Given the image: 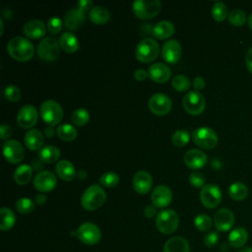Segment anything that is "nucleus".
I'll use <instances>...</instances> for the list:
<instances>
[{
	"label": "nucleus",
	"instance_id": "f257e3e1",
	"mask_svg": "<svg viewBox=\"0 0 252 252\" xmlns=\"http://www.w3.org/2000/svg\"><path fill=\"white\" fill-rule=\"evenodd\" d=\"M7 50L11 57L18 61H29L32 58L34 47L32 41L23 36H16L9 40Z\"/></svg>",
	"mask_w": 252,
	"mask_h": 252
},
{
	"label": "nucleus",
	"instance_id": "f03ea898",
	"mask_svg": "<svg viewBox=\"0 0 252 252\" xmlns=\"http://www.w3.org/2000/svg\"><path fill=\"white\" fill-rule=\"evenodd\" d=\"M105 191L97 184L89 186L81 197V205L87 211H94L105 202Z\"/></svg>",
	"mask_w": 252,
	"mask_h": 252
},
{
	"label": "nucleus",
	"instance_id": "7ed1b4c3",
	"mask_svg": "<svg viewBox=\"0 0 252 252\" xmlns=\"http://www.w3.org/2000/svg\"><path fill=\"white\" fill-rule=\"evenodd\" d=\"M158 43L151 37H145L140 40L135 49V56L142 63H149L154 61L158 57Z\"/></svg>",
	"mask_w": 252,
	"mask_h": 252
},
{
	"label": "nucleus",
	"instance_id": "20e7f679",
	"mask_svg": "<svg viewBox=\"0 0 252 252\" xmlns=\"http://www.w3.org/2000/svg\"><path fill=\"white\" fill-rule=\"evenodd\" d=\"M40 117L49 126L57 125L63 118V108L53 99H47L40 105Z\"/></svg>",
	"mask_w": 252,
	"mask_h": 252
},
{
	"label": "nucleus",
	"instance_id": "39448f33",
	"mask_svg": "<svg viewBox=\"0 0 252 252\" xmlns=\"http://www.w3.org/2000/svg\"><path fill=\"white\" fill-rule=\"evenodd\" d=\"M179 224V217L173 210L165 209L160 211L156 218V226L163 234L174 232Z\"/></svg>",
	"mask_w": 252,
	"mask_h": 252
},
{
	"label": "nucleus",
	"instance_id": "423d86ee",
	"mask_svg": "<svg viewBox=\"0 0 252 252\" xmlns=\"http://www.w3.org/2000/svg\"><path fill=\"white\" fill-rule=\"evenodd\" d=\"M59 41L51 36H45L37 44V55L43 61H54L60 54Z\"/></svg>",
	"mask_w": 252,
	"mask_h": 252
},
{
	"label": "nucleus",
	"instance_id": "0eeeda50",
	"mask_svg": "<svg viewBox=\"0 0 252 252\" xmlns=\"http://www.w3.org/2000/svg\"><path fill=\"white\" fill-rule=\"evenodd\" d=\"M192 139L195 145L204 150L214 149L219 141L217 133L209 127H200L193 131Z\"/></svg>",
	"mask_w": 252,
	"mask_h": 252
},
{
	"label": "nucleus",
	"instance_id": "6e6552de",
	"mask_svg": "<svg viewBox=\"0 0 252 252\" xmlns=\"http://www.w3.org/2000/svg\"><path fill=\"white\" fill-rule=\"evenodd\" d=\"M160 6L161 5L158 0H136L132 4V9L137 18L149 20L158 14Z\"/></svg>",
	"mask_w": 252,
	"mask_h": 252
},
{
	"label": "nucleus",
	"instance_id": "1a4fd4ad",
	"mask_svg": "<svg viewBox=\"0 0 252 252\" xmlns=\"http://www.w3.org/2000/svg\"><path fill=\"white\" fill-rule=\"evenodd\" d=\"M182 105L187 113L191 115H199L205 110L206 100L201 93L197 91H189L183 97Z\"/></svg>",
	"mask_w": 252,
	"mask_h": 252
},
{
	"label": "nucleus",
	"instance_id": "9d476101",
	"mask_svg": "<svg viewBox=\"0 0 252 252\" xmlns=\"http://www.w3.org/2000/svg\"><path fill=\"white\" fill-rule=\"evenodd\" d=\"M76 235L79 240L87 245H94L99 242L101 239L100 228L93 222H84L82 223L77 231Z\"/></svg>",
	"mask_w": 252,
	"mask_h": 252
},
{
	"label": "nucleus",
	"instance_id": "9b49d317",
	"mask_svg": "<svg viewBox=\"0 0 252 252\" xmlns=\"http://www.w3.org/2000/svg\"><path fill=\"white\" fill-rule=\"evenodd\" d=\"M221 191L216 184H206L200 192L201 203L208 209H214L221 202Z\"/></svg>",
	"mask_w": 252,
	"mask_h": 252
},
{
	"label": "nucleus",
	"instance_id": "f8f14e48",
	"mask_svg": "<svg viewBox=\"0 0 252 252\" xmlns=\"http://www.w3.org/2000/svg\"><path fill=\"white\" fill-rule=\"evenodd\" d=\"M148 106L154 114L162 116L167 114L171 110L172 102L171 99L166 94L162 93H158L154 94L150 97Z\"/></svg>",
	"mask_w": 252,
	"mask_h": 252
},
{
	"label": "nucleus",
	"instance_id": "ddd939ff",
	"mask_svg": "<svg viewBox=\"0 0 252 252\" xmlns=\"http://www.w3.org/2000/svg\"><path fill=\"white\" fill-rule=\"evenodd\" d=\"M3 155L10 163H19L25 157L24 147L18 140H8L3 145Z\"/></svg>",
	"mask_w": 252,
	"mask_h": 252
},
{
	"label": "nucleus",
	"instance_id": "4468645a",
	"mask_svg": "<svg viewBox=\"0 0 252 252\" xmlns=\"http://www.w3.org/2000/svg\"><path fill=\"white\" fill-rule=\"evenodd\" d=\"M38 119V112L33 105L27 104L20 108L17 115V122L21 128L29 129L33 127Z\"/></svg>",
	"mask_w": 252,
	"mask_h": 252
},
{
	"label": "nucleus",
	"instance_id": "2eb2a0df",
	"mask_svg": "<svg viewBox=\"0 0 252 252\" xmlns=\"http://www.w3.org/2000/svg\"><path fill=\"white\" fill-rule=\"evenodd\" d=\"M33 185L39 192H50L56 187L57 178L49 170L39 171L33 178Z\"/></svg>",
	"mask_w": 252,
	"mask_h": 252
},
{
	"label": "nucleus",
	"instance_id": "dca6fc26",
	"mask_svg": "<svg viewBox=\"0 0 252 252\" xmlns=\"http://www.w3.org/2000/svg\"><path fill=\"white\" fill-rule=\"evenodd\" d=\"M182 55L181 44L175 39L166 40L161 47V56L169 64L177 63Z\"/></svg>",
	"mask_w": 252,
	"mask_h": 252
},
{
	"label": "nucleus",
	"instance_id": "f3484780",
	"mask_svg": "<svg viewBox=\"0 0 252 252\" xmlns=\"http://www.w3.org/2000/svg\"><path fill=\"white\" fill-rule=\"evenodd\" d=\"M214 224L218 231H228L234 224V215L229 209L223 208L219 210L214 217Z\"/></svg>",
	"mask_w": 252,
	"mask_h": 252
},
{
	"label": "nucleus",
	"instance_id": "a211bd4d",
	"mask_svg": "<svg viewBox=\"0 0 252 252\" xmlns=\"http://www.w3.org/2000/svg\"><path fill=\"white\" fill-rule=\"evenodd\" d=\"M151 200L156 208H165L172 201V192L165 185H158L151 194Z\"/></svg>",
	"mask_w": 252,
	"mask_h": 252
},
{
	"label": "nucleus",
	"instance_id": "6ab92c4d",
	"mask_svg": "<svg viewBox=\"0 0 252 252\" xmlns=\"http://www.w3.org/2000/svg\"><path fill=\"white\" fill-rule=\"evenodd\" d=\"M148 77L158 84H162L167 82L171 77V70L170 68L161 62L153 63L150 65L148 69Z\"/></svg>",
	"mask_w": 252,
	"mask_h": 252
},
{
	"label": "nucleus",
	"instance_id": "aec40b11",
	"mask_svg": "<svg viewBox=\"0 0 252 252\" xmlns=\"http://www.w3.org/2000/svg\"><path fill=\"white\" fill-rule=\"evenodd\" d=\"M207 155L197 149H191L184 155V162L191 169H201L207 164Z\"/></svg>",
	"mask_w": 252,
	"mask_h": 252
},
{
	"label": "nucleus",
	"instance_id": "412c9836",
	"mask_svg": "<svg viewBox=\"0 0 252 252\" xmlns=\"http://www.w3.org/2000/svg\"><path fill=\"white\" fill-rule=\"evenodd\" d=\"M153 186V177L146 170H139L133 176V188L139 194H147Z\"/></svg>",
	"mask_w": 252,
	"mask_h": 252
},
{
	"label": "nucleus",
	"instance_id": "4be33fe9",
	"mask_svg": "<svg viewBox=\"0 0 252 252\" xmlns=\"http://www.w3.org/2000/svg\"><path fill=\"white\" fill-rule=\"evenodd\" d=\"M85 22V12L78 8L70 9L64 16V26L71 31L77 30L83 26Z\"/></svg>",
	"mask_w": 252,
	"mask_h": 252
},
{
	"label": "nucleus",
	"instance_id": "5701e85b",
	"mask_svg": "<svg viewBox=\"0 0 252 252\" xmlns=\"http://www.w3.org/2000/svg\"><path fill=\"white\" fill-rule=\"evenodd\" d=\"M46 27L42 21L31 20L27 22L23 27V32L25 35L32 39H37L45 34Z\"/></svg>",
	"mask_w": 252,
	"mask_h": 252
},
{
	"label": "nucleus",
	"instance_id": "b1692460",
	"mask_svg": "<svg viewBox=\"0 0 252 252\" xmlns=\"http://www.w3.org/2000/svg\"><path fill=\"white\" fill-rule=\"evenodd\" d=\"M174 32H175L174 25L170 21H166V20L157 23L152 30L153 35L158 39L168 38L174 33Z\"/></svg>",
	"mask_w": 252,
	"mask_h": 252
},
{
	"label": "nucleus",
	"instance_id": "393cba45",
	"mask_svg": "<svg viewBox=\"0 0 252 252\" xmlns=\"http://www.w3.org/2000/svg\"><path fill=\"white\" fill-rule=\"evenodd\" d=\"M56 174L64 181H72L76 176V169L73 163L67 159H62L55 165Z\"/></svg>",
	"mask_w": 252,
	"mask_h": 252
},
{
	"label": "nucleus",
	"instance_id": "a878e982",
	"mask_svg": "<svg viewBox=\"0 0 252 252\" xmlns=\"http://www.w3.org/2000/svg\"><path fill=\"white\" fill-rule=\"evenodd\" d=\"M190 247L188 241L181 236H173L169 238L163 245V252H189Z\"/></svg>",
	"mask_w": 252,
	"mask_h": 252
},
{
	"label": "nucleus",
	"instance_id": "bb28decb",
	"mask_svg": "<svg viewBox=\"0 0 252 252\" xmlns=\"http://www.w3.org/2000/svg\"><path fill=\"white\" fill-rule=\"evenodd\" d=\"M24 142H25L26 147L29 150L37 151L42 148L43 136L39 130L31 129L26 133V135L24 137Z\"/></svg>",
	"mask_w": 252,
	"mask_h": 252
},
{
	"label": "nucleus",
	"instance_id": "cd10ccee",
	"mask_svg": "<svg viewBox=\"0 0 252 252\" xmlns=\"http://www.w3.org/2000/svg\"><path fill=\"white\" fill-rule=\"evenodd\" d=\"M59 44H60V47L67 53L76 52L79 49V45H80L77 36L70 32H63L60 35Z\"/></svg>",
	"mask_w": 252,
	"mask_h": 252
},
{
	"label": "nucleus",
	"instance_id": "c85d7f7f",
	"mask_svg": "<svg viewBox=\"0 0 252 252\" xmlns=\"http://www.w3.org/2000/svg\"><path fill=\"white\" fill-rule=\"evenodd\" d=\"M248 240V232L244 227H236L232 229L228 235V243L233 248H241Z\"/></svg>",
	"mask_w": 252,
	"mask_h": 252
},
{
	"label": "nucleus",
	"instance_id": "c756f323",
	"mask_svg": "<svg viewBox=\"0 0 252 252\" xmlns=\"http://www.w3.org/2000/svg\"><path fill=\"white\" fill-rule=\"evenodd\" d=\"M61 156L60 150L51 145H47L42 147L38 152V158L45 163H53L59 159Z\"/></svg>",
	"mask_w": 252,
	"mask_h": 252
},
{
	"label": "nucleus",
	"instance_id": "7c9ffc66",
	"mask_svg": "<svg viewBox=\"0 0 252 252\" xmlns=\"http://www.w3.org/2000/svg\"><path fill=\"white\" fill-rule=\"evenodd\" d=\"M32 175V167L27 163L19 165L14 171V181L19 185H26L30 182Z\"/></svg>",
	"mask_w": 252,
	"mask_h": 252
},
{
	"label": "nucleus",
	"instance_id": "2f4dec72",
	"mask_svg": "<svg viewBox=\"0 0 252 252\" xmlns=\"http://www.w3.org/2000/svg\"><path fill=\"white\" fill-rule=\"evenodd\" d=\"M90 20L96 25H104L110 19L109 11L102 6H94L91 9L89 14Z\"/></svg>",
	"mask_w": 252,
	"mask_h": 252
},
{
	"label": "nucleus",
	"instance_id": "473e14b6",
	"mask_svg": "<svg viewBox=\"0 0 252 252\" xmlns=\"http://www.w3.org/2000/svg\"><path fill=\"white\" fill-rule=\"evenodd\" d=\"M249 194L248 187L242 182H234L228 187V195L234 201H242Z\"/></svg>",
	"mask_w": 252,
	"mask_h": 252
},
{
	"label": "nucleus",
	"instance_id": "72a5a7b5",
	"mask_svg": "<svg viewBox=\"0 0 252 252\" xmlns=\"http://www.w3.org/2000/svg\"><path fill=\"white\" fill-rule=\"evenodd\" d=\"M16 222V216L14 212L6 207L0 210V229L3 231L11 229Z\"/></svg>",
	"mask_w": 252,
	"mask_h": 252
},
{
	"label": "nucleus",
	"instance_id": "f704fd0d",
	"mask_svg": "<svg viewBox=\"0 0 252 252\" xmlns=\"http://www.w3.org/2000/svg\"><path fill=\"white\" fill-rule=\"evenodd\" d=\"M56 135L58 136L59 139L65 141V142H71L77 138L78 131L71 124L65 123V124L59 125L56 128Z\"/></svg>",
	"mask_w": 252,
	"mask_h": 252
},
{
	"label": "nucleus",
	"instance_id": "c9c22d12",
	"mask_svg": "<svg viewBox=\"0 0 252 252\" xmlns=\"http://www.w3.org/2000/svg\"><path fill=\"white\" fill-rule=\"evenodd\" d=\"M89 119H90V113L85 108H77L73 111L71 115L72 123L78 127H82L86 125L89 122Z\"/></svg>",
	"mask_w": 252,
	"mask_h": 252
},
{
	"label": "nucleus",
	"instance_id": "e433bc0d",
	"mask_svg": "<svg viewBox=\"0 0 252 252\" xmlns=\"http://www.w3.org/2000/svg\"><path fill=\"white\" fill-rule=\"evenodd\" d=\"M227 7L222 2H216L212 7V17L217 22H223L228 17Z\"/></svg>",
	"mask_w": 252,
	"mask_h": 252
},
{
	"label": "nucleus",
	"instance_id": "4c0bfd02",
	"mask_svg": "<svg viewBox=\"0 0 252 252\" xmlns=\"http://www.w3.org/2000/svg\"><path fill=\"white\" fill-rule=\"evenodd\" d=\"M228 22L234 27H242L247 22L246 14L240 9H233L228 14Z\"/></svg>",
	"mask_w": 252,
	"mask_h": 252
},
{
	"label": "nucleus",
	"instance_id": "58836bf2",
	"mask_svg": "<svg viewBox=\"0 0 252 252\" xmlns=\"http://www.w3.org/2000/svg\"><path fill=\"white\" fill-rule=\"evenodd\" d=\"M190 85V80L184 75H176L171 79V86L177 92L188 91Z\"/></svg>",
	"mask_w": 252,
	"mask_h": 252
},
{
	"label": "nucleus",
	"instance_id": "ea45409f",
	"mask_svg": "<svg viewBox=\"0 0 252 252\" xmlns=\"http://www.w3.org/2000/svg\"><path fill=\"white\" fill-rule=\"evenodd\" d=\"M194 225L200 231H208L213 225V221L208 215L200 214L194 219Z\"/></svg>",
	"mask_w": 252,
	"mask_h": 252
},
{
	"label": "nucleus",
	"instance_id": "a19ab883",
	"mask_svg": "<svg viewBox=\"0 0 252 252\" xmlns=\"http://www.w3.org/2000/svg\"><path fill=\"white\" fill-rule=\"evenodd\" d=\"M189 140H190V134L188 131H186L184 129L177 130L176 132L173 133V135L171 137L172 144L178 148H181V147H184L185 145H187Z\"/></svg>",
	"mask_w": 252,
	"mask_h": 252
},
{
	"label": "nucleus",
	"instance_id": "79ce46f5",
	"mask_svg": "<svg viewBox=\"0 0 252 252\" xmlns=\"http://www.w3.org/2000/svg\"><path fill=\"white\" fill-rule=\"evenodd\" d=\"M16 210L20 214L28 215L31 214L34 210V203L30 198H20L17 200L16 204Z\"/></svg>",
	"mask_w": 252,
	"mask_h": 252
},
{
	"label": "nucleus",
	"instance_id": "37998d69",
	"mask_svg": "<svg viewBox=\"0 0 252 252\" xmlns=\"http://www.w3.org/2000/svg\"><path fill=\"white\" fill-rule=\"evenodd\" d=\"M119 176L117 173L112 172V171H108L103 173L100 177H99V183L107 188H112L115 187L118 183H119Z\"/></svg>",
	"mask_w": 252,
	"mask_h": 252
},
{
	"label": "nucleus",
	"instance_id": "c03bdc74",
	"mask_svg": "<svg viewBox=\"0 0 252 252\" xmlns=\"http://www.w3.org/2000/svg\"><path fill=\"white\" fill-rule=\"evenodd\" d=\"M4 94L5 97L12 102H16L21 98V91L17 86L14 85L7 86L4 90Z\"/></svg>",
	"mask_w": 252,
	"mask_h": 252
},
{
	"label": "nucleus",
	"instance_id": "a18cd8bd",
	"mask_svg": "<svg viewBox=\"0 0 252 252\" xmlns=\"http://www.w3.org/2000/svg\"><path fill=\"white\" fill-rule=\"evenodd\" d=\"M188 180L190 182V184L193 186V187H196V188H203L205 186V182H206V177L201 173V172H198V171H194V172H191L189 177H188Z\"/></svg>",
	"mask_w": 252,
	"mask_h": 252
},
{
	"label": "nucleus",
	"instance_id": "49530a36",
	"mask_svg": "<svg viewBox=\"0 0 252 252\" xmlns=\"http://www.w3.org/2000/svg\"><path fill=\"white\" fill-rule=\"evenodd\" d=\"M63 27V22L58 17H51L47 21V30L51 33H58Z\"/></svg>",
	"mask_w": 252,
	"mask_h": 252
},
{
	"label": "nucleus",
	"instance_id": "de8ad7c7",
	"mask_svg": "<svg viewBox=\"0 0 252 252\" xmlns=\"http://www.w3.org/2000/svg\"><path fill=\"white\" fill-rule=\"evenodd\" d=\"M219 239H220V235L217 231H210L205 235L204 243L207 247L212 248L217 245V243L219 242Z\"/></svg>",
	"mask_w": 252,
	"mask_h": 252
},
{
	"label": "nucleus",
	"instance_id": "09e8293b",
	"mask_svg": "<svg viewBox=\"0 0 252 252\" xmlns=\"http://www.w3.org/2000/svg\"><path fill=\"white\" fill-rule=\"evenodd\" d=\"M12 128L7 124H2L0 127V137L2 140H7L12 136Z\"/></svg>",
	"mask_w": 252,
	"mask_h": 252
},
{
	"label": "nucleus",
	"instance_id": "8fccbe9b",
	"mask_svg": "<svg viewBox=\"0 0 252 252\" xmlns=\"http://www.w3.org/2000/svg\"><path fill=\"white\" fill-rule=\"evenodd\" d=\"M92 6H93V1L91 0H80L77 2V8L83 12L88 11L90 8H92Z\"/></svg>",
	"mask_w": 252,
	"mask_h": 252
},
{
	"label": "nucleus",
	"instance_id": "3c124183",
	"mask_svg": "<svg viewBox=\"0 0 252 252\" xmlns=\"http://www.w3.org/2000/svg\"><path fill=\"white\" fill-rule=\"evenodd\" d=\"M206 86V82L202 77H196L193 81V87L195 89V91L199 92L201 90H203Z\"/></svg>",
	"mask_w": 252,
	"mask_h": 252
},
{
	"label": "nucleus",
	"instance_id": "603ef678",
	"mask_svg": "<svg viewBox=\"0 0 252 252\" xmlns=\"http://www.w3.org/2000/svg\"><path fill=\"white\" fill-rule=\"evenodd\" d=\"M156 214H157V208H156L154 205H147V206L145 207V209H144V215H145L147 218L151 219V218H153Z\"/></svg>",
	"mask_w": 252,
	"mask_h": 252
},
{
	"label": "nucleus",
	"instance_id": "864d4df0",
	"mask_svg": "<svg viewBox=\"0 0 252 252\" xmlns=\"http://www.w3.org/2000/svg\"><path fill=\"white\" fill-rule=\"evenodd\" d=\"M134 78L137 80V81H144L147 77H148V72L145 71L144 69H137L134 74H133Z\"/></svg>",
	"mask_w": 252,
	"mask_h": 252
},
{
	"label": "nucleus",
	"instance_id": "5fc2aeb1",
	"mask_svg": "<svg viewBox=\"0 0 252 252\" xmlns=\"http://www.w3.org/2000/svg\"><path fill=\"white\" fill-rule=\"evenodd\" d=\"M245 63L248 71L252 74V47L247 51L245 56Z\"/></svg>",
	"mask_w": 252,
	"mask_h": 252
},
{
	"label": "nucleus",
	"instance_id": "6e6d98bb",
	"mask_svg": "<svg viewBox=\"0 0 252 252\" xmlns=\"http://www.w3.org/2000/svg\"><path fill=\"white\" fill-rule=\"evenodd\" d=\"M46 196L45 195H43V194H38V195H36L35 196V199H34V202L37 204V205H39V206H41V205H43L45 202H46Z\"/></svg>",
	"mask_w": 252,
	"mask_h": 252
},
{
	"label": "nucleus",
	"instance_id": "4d7b16f0",
	"mask_svg": "<svg viewBox=\"0 0 252 252\" xmlns=\"http://www.w3.org/2000/svg\"><path fill=\"white\" fill-rule=\"evenodd\" d=\"M44 134L47 138H51L53 135H54V129L52 126H47L45 129H44Z\"/></svg>",
	"mask_w": 252,
	"mask_h": 252
},
{
	"label": "nucleus",
	"instance_id": "13d9d810",
	"mask_svg": "<svg viewBox=\"0 0 252 252\" xmlns=\"http://www.w3.org/2000/svg\"><path fill=\"white\" fill-rule=\"evenodd\" d=\"M78 177H79L80 179H85V178L87 177V173H86V171H85V170H83V169L79 170V172H78Z\"/></svg>",
	"mask_w": 252,
	"mask_h": 252
},
{
	"label": "nucleus",
	"instance_id": "bf43d9fd",
	"mask_svg": "<svg viewBox=\"0 0 252 252\" xmlns=\"http://www.w3.org/2000/svg\"><path fill=\"white\" fill-rule=\"evenodd\" d=\"M238 252H252V247L250 246H243L239 249Z\"/></svg>",
	"mask_w": 252,
	"mask_h": 252
},
{
	"label": "nucleus",
	"instance_id": "052dcab7",
	"mask_svg": "<svg viewBox=\"0 0 252 252\" xmlns=\"http://www.w3.org/2000/svg\"><path fill=\"white\" fill-rule=\"evenodd\" d=\"M248 26H249L250 30L252 31V13H251L250 16L248 17Z\"/></svg>",
	"mask_w": 252,
	"mask_h": 252
},
{
	"label": "nucleus",
	"instance_id": "680f3d73",
	"mask_svg": "<svg viewBox=\"0 0 252 252\" xmlns=\"http://www.w3.org/2000/svg\"><path fill=\"white\" fill-rule=\"evenodd\" d=\"M0 26H1V32H0V34L3 33V31H4V25H3V21L2 19H0Z\"/></svg>",
	"mask_w": 252,
	"mask_h": 252
}]
</instances>
